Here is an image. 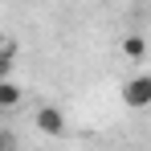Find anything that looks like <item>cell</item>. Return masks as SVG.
Here are the masks:
<instances>
[{
	"instance_id": "6da1fadb",
	"label": "cell",
	"mask_w": 151,
	"mask_h": 151,
	"mask_svg": "<svg viewBox=\"0 0 151 151\" xmlns=\"http://www.w3.org/2000/svg\"><path fill=\"white\" fill-rule=\"evenodd\" d=\"M123 102L131 106V110H143V106H151V74L131 78V82L123 86Z\"/></svg>"
},
{
	"instance_id": "7a4b0ae2",
	"label": "cell",
	"mask_w": 151,
	"mask_h": 151,
	"mask_svg": "<svg viewBox=\"0 0 151 151\" xmlns=\"http://www.w3.org/2000/svg\"><path fill=\"white\" fill-rule=\"evenodd\" d=\"M37 131H41V135H61V131H65V114H61L57 106H41V110H37Z\"/></svg>"
},
{
	"instance_id": "3957f363",
	"label": "cell",
	"mask_w": 151,
	"mask_h": 151,
	"mask_svg": "<svg viewBox=\"0 0 151 151\" xmlns=\"http://www.w3.org/2000/svg\"><path fill=\"white\" fill-rule=\"evenodd\" d=\"M21 86L17 82H0V110H12V106H21Z\"/></svg>"
},
{
	"instance_id": "277c9868",
	"label": "cell",
	"mask_w": 151,
	"mask_h": 151,
	"mask_svg": "<svg viewBox=\"0 0 151 151\" xmlns=\"http://www.w3.org/2000/svg\"><path fill=\"white\" fill-rule=\"evenodd\" d=\"M143 49H147V41H143L139 33H127L123 37V53L127 57H143Z\"/></svg>"
},
{
	"instance_id": "5b68a950",
	"label": "cell",
	"mask_w": 151,
	"mask_h": 151,
	"mask_svg": "<svg viewBox=\"0 0 151 151\" xmlns=\"http://www.w3.org/2000/svg\"><path fill=\"white\" fill-rule=\"evenodd\" d=\"M12 147H17V143H12V131L0 127V151H12Z\"/></svg>"
}]
</instances>
